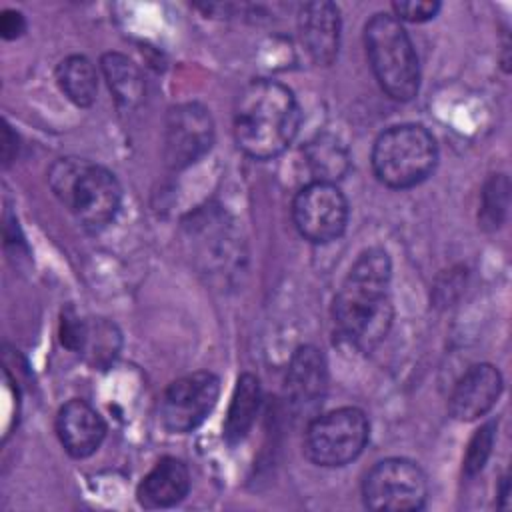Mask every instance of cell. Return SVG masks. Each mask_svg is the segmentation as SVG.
Masks as SVG:
<instances>
[{
  "label": "cell",
  "instance_id": "20",
  "mask_svg": "<svg viewBox=\"0 0 512 512\" xmlns=\"http://www.w3.org/2000/svg\"><path fill=\"white\" fill-rule=\"evenodd\" d=\"M120 346L122 336L114 322L104 318L86 320L84 340L78 354H82L90 366L100 370L108 368L120 354Z\"/></svg>",
  "mask_w": 512,
  "mask_h": 512
},
{
  "label": "cell",
  "instance_id": "11",
  "mask_svg": "<svg viewBox=\"0 0 512 512\" xmlns=\"http://www.w3.org/2000/svg\"><path fill=\"white\" fill-rule=\"evenodd\" d=\"M328 388V364L316 346H300L294 350L286 378L284 394L290 410L296 416L312 414L324 400Z\"/></svg>",
  "mask_w": 512,
  "mask_h": 512
},
{
  "label": "cell",
  "instance_id": "8",
  "mask_svg": "<svg viewBox=\"0 0 512 512\" xmlns=\"http://www.w3.org/2000/svg\"><path fill=\"white\" fill-rule=\"evenodd\" d=\"M348 214V200L334 182L310 180L292 200L294 226L312 244L338 240L346 230Z\"/></svg>",
  "mask_w": 512,
  "mask_h": 512
},
{
  "label": "cell",
  "instance_id": "2",
  "mask_svg": "<svg viewBox=\"0 0 512 512\" xmlns=\"http://www.w3.org/2000/svg\"><path fill=\"white\" fill-rule=\"evenodd\" d=\"M300 106L294 92L268 78L252 80L234 104L232 132L238 148L256 160L282 154L300 130Z\"/></svg>",
  "mask_w": 512,
  "mask_h": 512
},
{
  "label": "cell",
  "instance_id": "1",
  "mask_svg": "<svg viewBox=\"0 0 512 512\" xmlns=\"http://www.w3.org/2000/svg\"><path fill=\"white\" fill-rule=\"evenodd\" d=\"M390 278L386 250L368 248L354 260L332 302L334 334L340 342L370 352L386 338L394 318Z\"/></svg>",
  "mask_w": 512,
  "mask_h": 512
},
{
  "label": "cell",
  "instance_id": "21",
  "mask_svg": "<svg viewBox=\"0 0 512 512\" xmlns=\"http://www.w3.org/2000/svg\"><path fill=\"white\" fill-rule=\"evenodd\" d=\"M510 206V182L506 174H492L484 188L480 198V226L486 230H498L506 216Z\"/></svg>",
  "mask_w": 512,
  "mask_h": 512
},
{
  "label": "cell",
  "instance_id": "14",
  "mask_svg": "<svg viewBox=\"0 0 512 512\" xmlns=\"http://www.w3.org/2000/svg\"><path fill=\"white\" fill-rule=\"evenodd\" d=\"M300 40L318 66H330L340 46V10L334 2H306L298 12Z\"/></svg>",
  "mask_w": 512,
  "mask_h": 512
},
{
  "label": "cell",
  "instance_id": "18",
  "mask_svg": "<svg viewBox=\"0 0 512 512\" xmlns=\"http://www.w3.org/2000/svg\"><path fill=\"white\" fill-rule=\"evenodd\" d=\"M56 82L76 106L88 108L94 104L98 94V74L86 56L72 54L60 60L56 66Z\"/></svg>",
  "mask_w": 512,
  "mask_h": 512
},
{
  "label": "cell",
  "instance_id": "27",
  "mask_svg": "<svg viewBox=\"0 0 512 512\" xmlns=\"http://www.w3.org/2000/svg\"><path fill=\"white\" fill-rule=\"evenodd\" d=\"M498 506L500 508H508V498H510V478L508 476H502L500 480V490H498Z\"/></svg>",
  "mask_w": 512,
  "mask_h": 512
},
{
  "label": "cell",
  "instance_id": "13",
  "mask_svg": "<svg viewBox=\"0 0 512 512\" xmlns=\"http://www.w3.org/2000/svg\"><path fill=\"white\" fill-rule=\"evenodd\" d=\"M56 434L62 448L80 460L100 448L106 436V422L86 400L72 398L56 414Z\"/></svg>",
  "mask_w": 512,
  "mask_h": 512
},
{
  "label": "cell",
  "instance_id": "6",
  "mask_svg": "<svg viewBox=\"0 0 512 512\" xmlns=\"http://www.w3.org/2000/svg\"><path fill=\"white\" fill-rule=\"evenodd\" d=\"M370 438L368 416L354 406L312 418L304 432V452L322 468H340L356 460Z\"/></svg>",
  "mask_w": 512,
  "mask_h": 512
},
{
  "label": "cell",
  "instance_id": "10",
  "mask_svg": "<svg viewBox=\"0 0 512 512\" xmlns=\"http://www.w3.org/2000/svg\"><path fill=\"white\" fill-rule=\"evenodd\" d=\"M214 144V120L198 102H184L168 110L164 122V162L182 170L198 162Z\"/></svg>",
  "mask_w": 512,
  "mask_h": 512
},
{
  "label": "cell",
  "instance_id": "12",
  "mask_svg": "<svg viewBox=\"0 0 512 512\" xmlns=\"http://www.w3.org/2000/svg\"><path fill=\"white\" fill-rule=\"evenodd\" d=\"M502 374L488 362L472 364L454 384L448 410L458 422H472L488 414L502 394Z\"/></svg>",
  "mask_w": 512,
  "mask_h": 512
},
{
  "label": "cell",
  "instance_id": "22",
  "mask_svg": "<svg viewBox=\"0 0 512 512\" xmlns=\"http://www.w3.org/2000/svg\"><path fill=\"white\" fill-rule=\"evenodd\" d=\"M494 440H496V422L494 420L482 424L476 430V434L472 436V440L468 444L466 456H464V472L468 476H472V474H476V472H480L484 468L486 460L492 454Z\"/></svg>",
  "mask_w": 512,
  "mask_h": 512
},
{
  "label": "cell",
  "instance_id": "25",
  "mask_svg": "<svg viewBox=\"0 0 512 512\" xmlns=\"http://www.w3.org/2000/svg\"><path fill=\"white\" fill-rule=\"evenodd\" d=\"M26 32V18L18 10H2L0 14V36L4 40H16Z\"/></svg>",
  "mask_w": 512,
  "mask_h": 512
},
{
  "label": "cell",
  "instance_id": "7",
  "mask_svg": "<svg viewBox=\"0 0 512 512\" xmlns=\"http://www.w3.org/2000/svg\"><path fill=\"white\" fill-rule=\"evenodd\" d=\"M428 480L424 470L408 458H386L376 462L364 482V506L376 512H410L424 508Z\"/></svg>",
  "mask_w": 512,
  "mask_h": 512
},
{
  "label": "cell",
  "instance_id": "9",
  "mask_svg": "<svg viewBox=\"0 0 512 512\" xmlns=\"http://www.w3.org/2000/svg\"><path fill=\"white\" fill-rule=\"evenodd\" d=\"M220 396V380L208 370L186 374L168 384L158 402L160 424L172 434L196 430L214 410Z\"/></svg>",
  "mask_w": 512,
  "mask_h": 512
},
{
  "label": "cell",
  "instance_id": "24",
  "mask_svg": "<svg viewBox=\"0 0 512 512\" xmlns=\"http://www.w3.org/2000/svg\"><path fill=\"white\" fill-rule=\"evenodd\" d=\"M84 330H86V320H82L72 308H66L60 318V342L68 350L80 352L82 340H84Z\"/></svg>",
  "mask_w": 512,
  "mask_h": 512
},
{
  "label": "cell",
  "instance_id": "5",
  "mask_svg": "<svg viewBox=\"0 0 512 512\" xmlns=\"http://www.w3.org/2000/svg\"><path fill=\"white\" fill-rule=\"evenodd\" d=\"M436 162V140L422 124L390 126L372 146V170L394 190L418 186L434 172Z\"/></svg>",
  "mask_w": 512,
  "mask_h": 512
},
{
  "label": "cell",
  "instance_id": "26",
  "mask_svg": "<svg viewBox=\"0 0 512 512\" xmlns=\"http://www.w3.org/2000/svg\"><path fill=\"white\" fill-rule=\"evenodd\" d=\"M16 150H18V136L12 134L10 126L6 124L4 126V146H2V158H4V164L8 166L12 162V158L16 156Z\"/></svg>",
  "mask_w": 512,
  "mask_h": 512
},
{
  "label": "cell",
  "instance_id": "16",
  "mask_svg": "<svg viewBox=\"0 0 512 512\" xmlns=\"http://www.w3.org/2000/svg\"><path fill=\"white\" fill-rule=\"evenodd\" d=\"M262 402L260 380L254 374H242L234 386L228 414L224 420V440L230 446L240 444L252 430Z\"/></svg>",
  "mask_w": 512,
  "mask_h": 512
},
{
  "label": "cell",
  "instance_id": "15",
  "mask_svg": "<svg viewBox=\"0 0 512 512\" xmlns=\"http://www.w3.org/2000/svg\"><path fill=\"white\" fill-rule=\"evenodd\" d=\"M190 490L188 466L174 456L160 458L140 480L136 498L144 508H170L186 498Z\"/></svg>",
  "mask_w": 512,
  "mask_h": 512
},
{
  "label": "cell",
  "instance_id": "17",
  "mask_svg": "<svg viewBox=\"0 0 512 512\" xmlns=\"http://www.w3.org/2000/svg\"><path fill=\"white\" fill-rule=\"evenodd\" d=\"M102 74L106 84L114 96V100L122 108H134L144 98V78L140 68L120 52H106L100 60Z\"/></svg>",
  "mask_w": 512,
  "mask_h": 512
},
{
  "label": "cell",
  "instance_id": "3",
  "mask_svg": "<svg viewBox=\"0 0 512 512\" xmlns=\"http://www.w3.org/2000/svg\"><path fill=\"white\" fill-rule=\"evenodd\" d=\"M48 184L54 196L86 230L108 226L122 204V186L104 166L84 158H60L50 166Z\"/></svg>",
  "mask_w": 512,
  "mask_h": 512
},
{
  "label": "cell",
  "instance_id": "19",
  "mask_svg": "<svg viewBox=\"0 0 512 512\" xmlns=\"http://www.w3.org/2000/svg\"><path fill=\"white\" fill-rule=\"evenodd\" d=\"M304 162L312 174V180L334 182L348 170L350 158L346 146L330 134H318L304 148Z\"/></svg>",
  "mask_w": 512,
  "mask_h": 512
},
{
  "label": "cell",
  "instance_id": "23",
  "mask_svg": "<svg viewBox=\"0 0 512 512\" xmlns=\"http://www.w3.org/2000/svg\"><path fill=\"white\" fill-rule=\"evenodd\" d=\"M394 18L396 20H406V22H426L432 20L438 10L440 2H416V0H404V2H392Z\"/></svg>",
  "mask_w": 512,
  "mask_h": 512
},
{
  "label": "cell",
  "instance_id": "4",
  "mask_svg": "<svg viewBox=\"0 0 512 512\" xmlns=\"http://www.w3.org/2000/svg\"><path fill=\"white\" fill-rule=\"evenodd\" d=\"M364 46L380 88L392 100H412L420 88V64L402 22L392 14H374L364 26Z\"/></svg>",
  "mask_w": 512,
  "mask_h": 512
}]
</instances>
